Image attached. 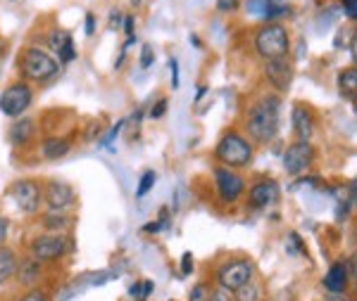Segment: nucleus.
Returning a JSON list of instances; mask_svg holds the SVG:
<instances>
[{"label":"nucleus","mask_w":357,"mask_h":301,"mask_svg":"<svg viewBox=\"0 0 357 301\" xmlns=\"http://www.w3.org/2000/svg\"><path fill=\"white\" fill-rule=\"evenodd\" d=\"M62 65L50 53H45L38 45H29L20 57V74L22 81L31 83H50L60 76Z\"/></svg>","instance_id":"obj_2"},{"label":"nucleus","mask_w":357,"mask_h":301,"mask_svg":"<svg viewBox=\"0 0 357 301\" xmlns=\"http://www.w3.org/2000/svg\"><path fill=\"white\" fill-rule=\"evenodd\" d=\"M336 88H338V95L345 97V100H357V65L345 67L338 72Z\"/></svg>","instance_id":"obj_19"},{"label":"nucleus","mask_w":357,"mask_h":301,"mask_svg":"<svg viewBox=\"0 0 357 301\" xmlns=\"http://www.w3.org/2000/svg\"><path fill=\"white\" fill-rule=\"evenodd\" d=\"M236 8H238V0H217V10L220 13H231Z\"/></svg>","instance_id":"obj_39"},{"label":"nucleus","mask_w":357,"mask_h":301,"mask_svg":"<svg viewBox=\"0 0 357 301\" xmlns=\"http://www.w3.org/2000/svg\"><path fill=\"white\" fill-rule=\"evenodd\" d=\"M122 24H124V15L119 13V10H112V13H110V26L112 29H119Z\"/></svg>","instance_id":"obj_43"},{"label":"nucleus","mask_w":357,"mask_h":301,"mask_svg":"<svg viewBox=\"0 0 357 301\" xmlns=\"http://www.w3.org/2000/svg\"><path fill=\"white\" fill-rule=\"evenodd\" d=\"M212 178H215V195H217V200H220L224 206L236 204V202L245 195L243 176H241V173H236L234 169L217 166V169L212 171Z\"/></svg>","instance_id":"obj_7"},{"label":"nucleus","mask_w":357,"mask_h":301,"mask_svg":"<svg viewBox=\"0 0 357 301\" xmlns=\"http://www.w3.org/2000/svg\"><path fill=\"white\" fill-rule=\"evenodd\" d=\"M281 197V188L274 178H262V181L252 183L250 190H248V204L252 209H269L279 202Z\"/></svg>","instance_id":"obj_13"},{"label":"nucleus","mask_w":357,"mask_h":301,"mask_svg":"<svg viewBox=\"0 0 357 301\" xmlns=\"http://www.w3.org/2000/svg\"><path fill=\"white\" fill-rule=\"evenodd\" d=\"M41 273H43V263L36 261V259H24V261H20L17 266V280H20L22 287L31 289L38 285V280H41Z\"/></svg>","instance_id":"obj_17"},{"label":"nucleus","mask_w":357,"mask_h":301,"mask_svg":"<svg viewBox=\"0 0 357 301\" xmlns=\"http://www.w3.org/2000/svg\"><path fill=\"white\" fill-rule=\"evenodd\" d=\"M169 218H172L169 209H162V211H160V216L155 218V221L146 223V228H143V230H146V233H160V230H165L167 225H169Z\"/></svg>","instance_id":"obj_28"},{"label":"nucleus","mask_w":357,"mask_h":301,"mask_svg":"<svg viewBox=\"0 0 357 301\" xmlns=\"http://www.w3.org/2000/svg\"><path fill=\"white\" fill-rule=\"evenodd\" d=\"M281 124V100L276 95H267L250 107L245 117V131L252 143L267 145L279 136Z\"/></svg>","instance_id":"obj_1"},{"label":"nucleus","mask_w":357,"mask_h":301,"mask_svg":"<svg viewBox=\"0 0 357 301\" xmlns=\"http://www.w3.org/2000/svg\"><path fill=\"white\" fill-rule=\"evenodd\" d=\"M41 223H43L45 233H62L65 235V230L72 225V218H69V213H65V211H48V213H43Z\"/></svg>","instance_id":"obj_22"},{"label":"nucleus","mask_w":357,"mask_h":301,"mask_svg":"<svg viewBox=\"0 0 357 301\" xmlns=\"http://www.w3.org/2000/svg\"><path fill=\"white\" fill-rule=\"evenodd\" d=\"M289 50H291V33H289V29L284 24H279V22L262 24L255 31V53L260 55L264 62L286 57Z\"/></svg>","instance_id":"obj_3"},{"label":"nucleus","mask_w":357,"mask_h":301,"mask_svg":"<svg viewBox=\"0 0 357 301\" xmlns=\"http://www.w3.org/2000/svg\"><path fill=\"white\" fill-rule=\"evenodd\" d=\"M129 3H131V8H141V5L146 3V0H129Z\"/></svg>","instance_id":"obj_46"},{"label":"nucleus","mask_w":357,"mask_h":301,"mask_svg":"<svg viewBox=\"0 0 357 301\" xmlns=\"http://www.w3.org/2000/svg\"><path fill=\"white\" fill-rule=\"evenodd\" d=\"M124 124H126V121H124V119H119V121H117V124H114V126H112V129H110V133H107V136H105V138H102V143H100V145H102V147H107V149H110V147H112V140H114V138H117V136H119V131H122V129H124Z\"/></svg>","instance_id":"obj_33"},{"label":"nucleus","mask_w":357,"mask_h":301,"mask_svg":"<svg viewBox=\"0 0 357 301\" xmlns=\"http://www.w3.org/2000/svg\"><path fill=\"white\" fill-rule=\"evenodd\" d=\"M210 301H234V292H229V289L217 285V289L210 292Z\"/></svg>","instance_id":"obj_36"},{"label":"nucleus","mask_w":357,"mask_h":301,"mask_svg":"<svg viewBox=\"0 0 357 301\" xmlns=\"http://www.w3.org/2000/svg\"><path fill=\"white\" fill-rule=\"evenodd\" d=\"M15 301H50L48 292L41 287H31V289H24V294H20Z\"/></svg>","instance_id":"obj_29"},{"label":"nucleus","mask_w":357,"mask_h":301,"mask_svg":"<svg viewBox=\"0 0 357 301\" xmlns=\"http://www.w3.org/2000/svg\"><path fill=\"white\" fill-rule=\"evenodd\" d=\"M355 237H357V228H355Z\"/></svg>","instance_id":"obj_49"},{"label":"nucleus","mask_w":357,"mask_h":301,"mask_svg":"<svg viewBox=\"0 0 357 301\" xmlns=\"http://www.w3.org/2000/svg\"><path fill=\"white\" fill-rule=\"evenodd\" d=\"M291 124H293V131H296L298 140L310 143V138L314 136V126H317L314 114L305 105H296L291 112Z\"/></svg>","instance_id":"obj_15"},{"label":"nucleus","mask_w":357,"mask_h":301,"mask_svg":"<svg viewBox=\"0 0 357 301\" xmlns=\"http://www.w3.org/2000/svg\"><path fill=\"white\" fill-rule=\"evenodd\" d=\"M207 92V88H198V95H195V100H200V97H203Z\"/></svg>","instance_id":"obj_47"},{"label":"nucleus","mask_w":357,"mask_h":301,"mask_svg":"<svg viewBox=\"0 0 357 301\" xmlns=\"http://www.w3.org/2000/svg\"><path fill=\"white\" fill-rule=\"evenodd\" d=\"M153 289H155V282L153 280H138V282H134V285L129 287V294L136 301H146L153 294Z\"/></svg>","instance_id":"obj_24"},{"label":"nucleus","mask_w":357,"mask_h":301,"mask_svg":"<svg viewBox=\"0 0 357 301\" xmlns=\"http://www.w3.org/2000/svg\"><path fill=\"white\" fill-rule=\"evenodd\" d=\"M210 292L212 289L203 285V282H198L193 289H191V297H188V301H210Z\"/></svg>","instance_id":"obj_30"},{"label":"nucleus","mask_w":357,"mask_h":301,"mask_svg":"<svg viewBox=\"0 0 357 301\" xmlns=\"http://www.w3.org/2000/svg\"><path fill=\"white\" fill-rule=\"evenodd\" d=\"M269 0H245L243 8L250 17H257V19H264V13H267Z\"/></svg>","instance_id":"obj_26"},{"label":"nucleus","mask_w":357,"mask_h":301,"mask_svg":"<svg viewBox=\"0 0 357 301\" xmlns=\"http://www.w3.org/2000/svg\"><path fill=\"white\" fill-rule=\"evenodd\" d=\"M69 149H72V143H69L67 138L50 136V138H45V140L41 143V157L48 159V161H55V159L67 157Z\"/></svg>","instance_id":"obj_20"},{"label":"nucleus","mask_w":357,"mask_h":301,"mask_svg":"<svg viewBox=\"0 0 357 301\" xmlns=\"http://www.w3.org/2000/svg\"><path fill=\"white\" fill-rule=\"evenodd\" d=\"M155 181H158V173H155V171H146V173H143L141 181H138V188H136V197H138V200L151 193Z\"/></svg>","instance_id":"obj_25"},{"label":"nucleus","mask_w":357,"mask_h":301,"mask_svg":"<svg viewBox=\"0 0 357 301\" xmlns=\"http://www.w3.org/2000/svg\"><path fill=\"white\" fill-rule=\"evenodd\" d=\"M262 74L267 79V83L272 86L274 90L284 92L291 88L293 76H296V69H293V62L289 57H279V60H269L264 62Z\"/></svg>","instance_id":"obj_12"},{"label":"nucleus","mask_w":357,"mask_h":301,"mask_svg":"<svg viewBox=\"0 0 357 301\" xmlns=\"http://www.w3.org/2000/svg\"><path fill=\"white\" fill-rule=\"evenodd\" d=\"M10 195H13L17 209L26 213V216H36L43 204V185L33 181V178H22V181L13 183Z\"/></svg>","instance_id":"obj_9"},{"label":"nucleus","mask_w":357,"mask_h":301,"mask_svg":"<svg viewBox=\"0 0 357 301\" xmlns=\"http://www.w3.org/2000/svg\"><path fill=\"white\" fill-rule=\"evenodd\" d=\"M286 249H289V254H305L301 235H298V233H289V245H286Z\"/></svg>","instance_id":"obj_34"},{"label":"nucleus","mask_w":357,"mask_h":301,"mask_svg":"<svg viewBox=\"0 0 357 301\" xmlns=\"http://www.w3.org/2000/svg\"><path fill=\"white\" fill-rule=\"evenodd\" d=\"M153 62H155V50H153V45L146 43L141 50V60H138V65H141V69H151Z\"/></svg>","instance_id":"obj_31"},{"label":"nucleus","mask_w":357,"mask_h":301,"mask_svg":"<svg viewBox=\"0 0 357 301\" xmlns=\"http://www.w3.org/2000/svg\"><path fill=\"white\" fill-rule=\"evenodd\" d=\"M33 136H36V121L29 117H20L10 129V143L15 147H24L29 140H33Z\"/></svg>","instance_id":"obj_18"},{"label":"nucleus","mask_w":357,"mask_h":301,"mask_svg":"<svg viewBox=\"0 0 357 301\" xmlns=\"http://www.w3.org/2000/svg\"><path fill=\"white\" fill-rule=\"evenodd\" d=\"M255 277V263L250 259H229L227 263H222L217 268V285L229 289V292H238L241 287L252 282Z\"/></svg>","instance_id":"obj_5"},{"label":"nucleus","mask_w":357,"mask_h":301,"mask_svg":"<svg viewBox=\"0 0 357 301\" xmlns=\"http://www.w3.org/2000/svg\"><path fill=\"white\" fill-rule=\"evenodd\" d=\"M31 102H33V88L22 79L10 83L8 88L0 92V112L10 119H20L31 107Z\"/></svg>","instance_id":"obj_6"},{"label":"nucleus","mask_w":357,"mask_h":301,"mask_svg":"<svg viewBox=\"0 0 357 301\" xmlns=\"http://www.w3.org/2000/svg\"><path fill=\"white\" fill-rule=\"evenodd\" d=\"M348 48H350V57H353V65H357V29L348 36Z\"/></svg>","instance_id":"obj_40"},{"label":"nucleus","mask_w":357,"mask_h":301,"mask_svg":"<svg viewBox=\"0 0 357 301\" xmlns=\"http://www.w3.org/2000/svg\"><path fill=\"white\" fill-rule=\"evenodd\" d=\"M67 252H69V240L62 233H43L33 237L31 245H29V257L41 263L60 261Z\"/></svg>","instance_id":"obj_8"},{"label":"nucleus","mask_w":357,"mask_h":301,"mask_svg":"<svg viewBox=\"0 0 357 301\" xmlns=\"http://www.w3.org/2000/svg\"><path fill=\"white\" fill-rule=\"evenodd\" d=\"M167 107H169V100H167V97H160V100L151 107L148 117H151V119H162V117H165V112H167Z\"/></svg>","instance_id":"obj_32"},{"label":"nucleus","mask_w":357,"mask_h":301,"mask_svg":"<svg viewBox=\"0 0 357 301\" xmlns=\"http://www.w3.org/2000/svg\"><path fill=\"white\" fill-rule=\"evenodd\" d=\"M48 48L50 53L57 55V62L60 65H72L77 60V45H74V38L69 36L62 29H55V31L48 33Z\"/></svg>","instance_id":"obj_14"},{"label":"nucleus","mask_w":357,"mask_h":301,"mask_svg":"<svg viewBox=\"0 0 357 301\" xmlns=\"http://www.w3.org/2000/svg\"><path fill=\"white\" fill-rule=\"evenodd\" d=\"M8 230H10V225H8V218L5 216H0V247L8 242Z\"/></svg>","instance_id":"obj_42"},{"label":"nucleus","mask_w":357,"mask_h":301,"mask_svg":"<svg viewBox=\"0 0 357 301\" xmlns=\"http://www.w3.org/2000/svg\"><path fill=\"white\" fill-rule=\"evenodd\" d=\"M257 297H260V289H257L255 282H248V285L241 287L238 292H234L236 301H257Z\"/></svg>","instance_id":"obj_27"},{"label":"nucleus","mask_w":357,"mask_h":301,"mask_svg":"<svg viewBox=\"0 0 357 301\" xmlns=\"http://www.w3.org/2000/svg\"><path fill=\"white\" fill-rule=\"evenodd\" d=\"M348 282H350L348 266H345V261H338V263H333L329 268V273L324 275L321 285H324V289L329 294H343L345 287H348Z\"/></svg>","instance_id":"obj_16"},{"label":"nucleus","mask_w":357,"mask_h":301,"mask_svg":"<svg viewBox=\"0 0 357 301\" xmlns=\"http://www.w3.org/2000/svg\"><path fill=\"white\" fill-rule=\"evenodd\" d=\"M341 10L350 22H357V0H343Z\"/></svg>","instance_id":"obj_35"},{"label":"nucleus","mask_w":357,"mask_h":301,"mask_svg":"<svg viewBox=\"0 0 357 301\" xmlns=\"http://www.w3.org/2000/svg\"><path fill=\"white\" fill-rule=\"evenodd\" d=\"M348 200H350V206L357 209V178L348 185Z\"/></svg>","instance_id":"obj_44"},{"label":"nucleus","mask_w":357,"mask_h":301,"mask_svg":"<svg viewBox=\"0 0 357 301\" xmlns=\"http://www.w3.org/2000/svg\"><path fill=\"white\" fill-rule=\"evenodd\" d=\"M215 159L227 169H243L252 161V143L236 131H227L215 145Z\"/></svg>","instance_id":"obj_4"},{"label":"nucleus","mask_w":357,"mask_h":301,"mask_svg":"<svg viewBox=\"0 0 357 301\" xmlns=\"http://www.w3.org/2000/svg\"><path fill=\"white\" fill-rule=\"evenodd\" d=\"M191 270H193V257L186 252V254L181 257V273H183V275H188Z\"/></svg>","instance_id":"obj_41"},{"label":"nucleus","mask_w":357,"mask_h":301,"mask_svg":"<svg viewBox=\"0 0 357 301\" xmlns=\"http://www.w3.org/2000/svg\"><path fill=\"white\" fill-rule=\"evenodd\" d=\"M17 254L10 247H0V285H8L10 280L17 275Z\"/></svg>","instance_id":"obj_21"},{"label":"nucleus","mask_w":357,"mask_h":301,"mask_svg":"<svg viewBox=\"0 0 357 301\" xmlns=\"http://www.w3.org/2000/svg\"><path fill=\"white\" fill-rule=\"evenodd\" d=\"M348 277H350V282H355V287H357V254H353V257L348 259Z\"/></svg>","instance_id":"obj_37"},{"label":"nucleus","mask_w":357,"mask_h":301,"mask_svg":"<svg viewBox=\"0 0 357 301\" xmlns=\"http://www.w3.org/2000/svg\"><path fill=\"white\" fill-rule=\"evenodd\" d=\"M329 301H350V299H341V297H336V294H331Z\"/></svg>","instance_id":"obj_48"},{"label":"nucleus","mask_w":357,"mask_h":301,"mask_svg":"<svg viewBox=\"0 0 357 301\" xmlns=\"http://www.w3.org/2000/svg\"><path fill=\"white\" fill-rule=\"evenodd\" d=\"M314 164V147L305 140H296L284 152V169L289 176H303Z\"/></svg>","instance_id":"obj_10"},{"label":"nucleus","mask_w":357,"mask_h":301,"mask_svg":"<svg viewBox=\"0 0 357 301\" xmlns=\"http://www.w3.org/2000/svg\"><path fill=\"white\" fill-rule=\"evenodd\" d=\"M293 15V8L289 0H269L267 5V13H264V24H269V22H279L284 19V17H291Z\"/></svg>","instance_id":"obj_23"},{"label":"nucleus","mask_w":357,"mask_h":301,"mask_svg":"<svg viewBox=\"0 0 357 301\" xmlns=\"http://www.w3.org/2000/svg\"><path fill=\"white\" fill-rule=\"evenodd\" d=\"M169 69H172V86L178 88V62L174 60V57L169 60Z\"/></svg>","instance_id":"obj_45"},{"label":"nucleus","mask_w":357,"mask_h":301,"mask_svg":"<svg viewBox=\"0 0 357 301\" xmlns=\"http://www.w3.org/2000/svg\"><path fill=\"white\" fill-rule=\"evenodd\" d=\"M96 26H98L96 15H93V13H89V15H86V22H84V31H86V36H93V33H96Z\"/></svg>","instance_id":"obj_38"},{"label":"nucleus","mask_w":357,"mask_h":301,"mask_svg":"<svg viewBox=\"0 0 357 301\" xmlns=\"http://www.w3.org/2000/svg\"><path fill=\"white\" fill-rule=\"evenodd\" d=\"M74 188L65 181H48L43 185V202L48 211H69L74 206Z\"/></svg>","instance_id":"obj_11"}]
</instances>
